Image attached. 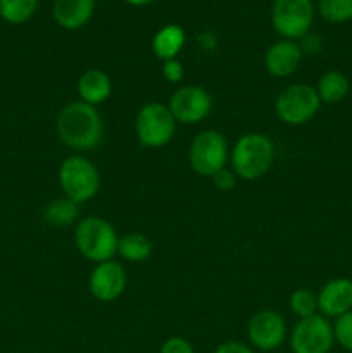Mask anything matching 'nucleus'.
<instances>
[{
	"instance_id": "30",
	"label": "nucleus",
	"mask_w": 352,
	"mask_h": 353,
	"mask_svg": "<svg viewBox=\"0 0 352 353\" xmlns=\"http://www.w3.org/2000/svg\"><path fill=\"white\" fill-rule=\"evenodd\" d=\"M124 2H126L128 6L144 7V6H148V3H152V2H154V0H124Z\"/></svg>"
},
{
	"instance_id": "5",
	"label": "nucleus",
	"mask_w": 352,
	"mask_h": 353,
	"mask_svg": "<svg viewBox=\"0 0 352 353\" xmlns=\"http://www.w3.org/2000/svg\"><path fill=\"white\" fill-rule=\"evenodd\" d=\"M321 109L316 88L307 83H293L283 88L275 100V112L283 124L302 126L314 119Z\"/></svg>"
},
{
	"instance_id": "22",
	"label": "nucleus",
	"mask_w": 352,
	"mask_h": 353,
	"mask_svg": "<svg viewBox=\"0 0 352 353\" xmlns=\"http://www.w3.org/2000/svg\"><path fill=\"white\" fill-rule=\"evenodd\" d=\"M317 12L331 24L352 21V0H317Z\"/></svg>"
},
{
	"instance_id": "19",
	"label": "nucleus",
	"mask_w": 352,
	"mask_h": 353,
	"mask_svg": "<svg viewBox=\"0 0 352 353\" xmlns=\"http://www.w3.org/2000/svg\"><path fill=\"white\" fill-rule=\"evenodd\" d=\"M117 255L126 262L140 264V262H145L152 255V241L144 233L131 231V233L119 236Z\"/></svg>"
},
{
	"instance_id": "15",
	"label": "nucleus",
	"mask_w": 352,
	"mask_h": 353,
	"mask_svg": "<svg viewBox=\"0 0 352 353\" xmlns=\"http://www.w3.org/2000/svg\"><path fill=\"white\" fill-rule=\"evenodd\" d=\"M95 12V0H55L52 16L55 23L69 31L86 26Z\"/></svg>"
},
{
	"instance_id": "28",
	"label": "nucleus",
	"mask_w": 352,
	"mask_h": 353,
	"mask_svg": "<svg viewBox=\"0 0 352 353\" xmlns=\"http://www.w3.org/2000/svg\"><path fill=\"white\" fill-rule=\"evenodd\" d=\"M213 183L214 186H216L217 190H221V192H230L231 188H235V185H237V176H235L233 171H230V169H221L219 172H216V174L213 176Z\"/></svg>"
},
{
	"instance_id": "9",
	"label": "nucleus",
	"mask_w": 352,
	"mask_h": 353,
	"mask_svg": "<svg viewBox=\"0 0 352 353\" xmlns=\"http://www.w3.org/2000/svg\"><path fill=\"white\" fill-rule=\"evenodd\" d=\"M333 347V324L321 314L299 319L290 333L292 353H330Z\"/></svg>"
},
{
	"instance_id": "20",
	"label": "nucleus",
	"mask_w": 352,
	"mask_h": 353,
	"mask_svg": "<svg viewBox=\"0 0 352 353\" xmlns=\"http://www.w3.org/2000/svg\"><path fill=\"white\" fill-rule=\"evenodd\" d=\"M78 216H79V205L76 202H72V200L66 199V196L48 203V205L45 207V212H43L45 223L57 228H64V226H69V224L76 223Z\"/></svg>"
},
{
	"instance_id": "13",
	"label": "nucleus",
	"mask_w": 352,
	"mask_h": 353,
	"mask_svg": "<svg viewBox=\"0 0 352 353\" xmlns=\"http://www.w3.org/2000/svg\"><path fill=\"white\" fill-rule=\"evenodd\" d=\"M352 310V279L333 278L317 293V314L326 319H338Z\"/></svg>"
},
{
	"instance_id": "6",
	"label": "nucleus",
	"mask_w": 352,
	"mask_h": 353,
	"mask_svg": "<svg viewBox=\"0 0 352 353\" xmlns=\"http://www.w3.org/2000/svg\"><path fill=\"white\" fill-rule=\"evenodd\" d=\"M176 119L166 103L148 102L138 110L135 133L144 147L162 148L175 138Z\"/></svg>"
},
{
	"instance_id": "26",
	"label": "nucleus",
	"mask_w": 352,
	"mask_h": 353,
	"mask_svg": "<svg viewBox=\"0 0 352 353\" xmlns=\"http://www.w3.org/2000/svg\"><path fill=\"white\" fill-rule=\"evenodd\" d=\"M162 76L166 78V81L176 85V83L183 81V78H185V68H183L178 59H171V61H166L162 64Z\"/></svg>"
},
{
	"instance_id": "24",
	"label": "nucleus",
	"mask_w": 352,
	"mask_h": 353,
	"mask_svg": "<svg viewBox=\"0 0 352 353\" xmlns=\"http://www.w3.org/2000/svg\"><path fill=\"white\" fill-rule=\"evenodd\" d=\"M333 334L335 343L340 345L345 352L352 353V310L335 319Z\"/></svg>"
},
{
	"instance_id": "25",
	"label": "nucleus",
	"mask_w": 352,
	"mask_h": 353,
	"mask_svg": "<svg viewBox=\"0 0 352 353\" xmlns=\"http://www.w3.org/2000/svg\"><path fill=\"white\" fill-rule=\"evenodd\" d=\"M159 353H195L193 345L183 336H171L161 345Z\"/></svg>"
},
{
	"instance_id": "11",
	"label": "nucleus",
	"mask_w": 352,
	"mask_h": 353,
	"mask_svg": "<svg viewBox=\"0 0 352 353\" xmlns=\"http://www.w3.org/2000/svg\"><path fill=\"white\" fill-rule=\"evenodd\" d=\"M168 107L176 123L200 124L213 110V97L202 86L185 85L173 93Z\"/></svg>"
},
{
	"instance_id": "21",
	"label": "nucleus",
	"mask_w": 352,
	"mask_h": 353,
	"mask_svg": "<svg viewBox=\"0 0 352 353\" xmlns=\"http://www.w3.org/2000/svg\"><path fill=\"white\" fill-rule=\"evenodd\" d=\"M40 0H0V17L6 23L19 26L37 14Z\"/></svg>"
},
{
	"instance_id": "2",
	"label": "nucleus",
	"mask_w": 352,
	"mask_h": 353,
	"mask_svg": "<svg viewBox=\"0 0 352 353\" xmlns=\"http://www.w3.org/2000/svg\"><path fill=\"white\" fill-rule=\"evenodd\" d=\"M231 171L238 179L257 181L271 169L275 143L264 133H245L235 141L230 154Z\"/></svg>"
},
{
	"instance_id": "27",
	"label": "nucleus",
	"mask_w": 352,
	"mask_h": 353,
	"mask_svg": "<svg viewBox=\"0 0 352 353\" xmlns=\"http://www.w3.org/2000/svg\"><path fill=\"white\" fill-rule=\"evenodd\" d=\"M299 47L302 50V54L307 55H317L323 50V38L317 33H306L299 41Z\"/></svg>"
},
{
	"instance_id": "14",
	"label": "nucleus",
	"mask_w": 352,
	"mask_h": 353,
	"mask_svg": "<svg viewBox=\"0 0 352 353\" xmlns=\"http://www.w3.org/2000/svg\"><path fill=\"white\" fill-rule=\"evenodd\" d=\"M302 50L293 40H278L269 45L264 54V68L275 78H289L302 62Z\"/></svg>"
},
{
	"instance_id": "3",
	"label": "nucleus",
	"mask_w": 352,
	"mask_h": 353,
	"mask_svg": "<svg viewBox=\"0 0 352 353\" xmlns=\"http://www.w3.org/2000/svg\"><path fill=\"white\" fill-rule=\"evenodd\" d=\"M117 231L109 221L90 216L79 221L75 230V245L79 254L93 264L113 261L117 255Z\"/></svg>"
},
{
	"instance_id": "10",
	"label": "nucleus",
	"mask_w": 352,
	"mask_h": 353,
	"mask_svg": "<svg viewBox=\"0 0 352 353\" xmlns=\"http://www.w3.org/2000/svg\"><path fill=\"white\" fill-rule=\"evenodd\" d=\"M286 334H289V330H286L285 317L276 310H259L248 319L247 338L254 350H276L285 343Z\"/></svg>"
},
{
	"instance_id": "29",
	"label": "nucleus",
	"mask_w": 352,
	"mask_h": 353,
	"mask_svg": "<svg viewBox=\"0 0 352 353\" xmlns=\"http://www.w3.org/2000/svg\"><path fill=\"white\" fill-rule=\"evenodd\" d=\"M214 353H255V350L242 341H224L214 350Z\"/></svg>"
},
{
	"instance_id": "8",
	"label": "nucleus",
	"mask_w": 352,
	"mask_h": 353,
	"mask_svg": "<svg viewBox=\"0 0 352 353\" xmlns=\"http://www.w3.org/2000/svg\"><path fill=\"white\" fill-rule=\"evenodd\" d=\"M314 21L313 0H275L271 7L273 30L283 40H300Z\"/></svg>"
},
{
	"instance_id": "23",
	"label": "nucleus",
	"mask_w": 352,
	"mask_h": 353,
	"mask_svg": "<svg viewBox=\"0 0 352 353\" xmlns=\"http://www.w3.org/2000/svg\"><path fill=\"white\" fill-rule=\"evenodd\" d=\"M289 303L293 316H297L299 319H306V317L317 314V295L309 288H297L290 295Z\"/></svg>"
},
{
	"instance_id": "17",
	"label": "nucleus",
	"mask_w": 352,
	"mask_h": 353,
	"mask_svg": "<svg viewBox=\"0 0 352 353\" xmlns=\"http://www.w3.org/2000/svg\"><path fill=\"white\" fill-rule=\"evenodd\" d=\"M185 41L186 34L182 26L166 24L152 38V50L159 61H171V59H178V54L185 47Z\"/></svg>"
},
{
	"instance_id": "12",
	"label": "nucleus",
	"mask_w": 352,
	"mask_h": 353,
	"mask_svg": "<svg viewBox=\"0 0 352 353\" xmlns=\"http://www.w3.org/2000/svg\"><path fill=\"white\" fill-rule=\"evenodd\" d=\"M128 285L126 271L116 261H106L95 264L88 278V290L99 302H116L124 293Z\"/></svg>"
},
{
	"instance_id": "4",
	"label": "nucleus",
	"mask_w": 352,
	"mask_h": 353,
	"mask_svg": "<svg viewBox=\"0 0 352 353\" xmlns=\"http://www.w3.org/2000/svg\"><path fill=\"white\" fill-rule=\"evenodd\" d=\"M59 185L66 199L81 205L99 193L100 172L85 155H69L59 168Z\"/></svg>"
},
{
	"instance_id": "18",
	"label": "nucleus",
	"mask_w": 352,
	"mask_h": 353,
	"mask_svg": "<svg viewBox=\"0 0 352 353\" xmlns=\"http://www.w3.org/2000/svg\"><path fill=\"white\" fill-rule=\"evenodd\" d=\"M321 103H338L351 92V81L340 71H326L314 86Z\"/></svg>"
},
{
	"instance_id": "16",
	"label": "nucleus",
	"mask_w": 352,
	"mask_h": 353,
	"mask_svg": "<svg viewBox=\"0 0 352 353\" xmlns=\"http://www.w3.org/2000/svg\"><path fill=\"white\" fill-rule=\"evenodd\" d=\"M76 90H78L81 102L97 107L109 100L110 93H113V81L106 71L92 68L79 76Z\"/></svg>"
},
{
	"instance_id": "1",
	"label": "nucleus",
	"mask_w": 352,
	"mask_h": 353,
	"mask_svg": "<svg viewBox=\"0 0 352 353\" xmlns=\"http://www.w3.org/2000/svg\"><path fill=\"white\" fill-rule=\"evenodd\" d=\"M57 134L66 147L90 152L104 140V119L97 107L76 100L57 114Z\"/></svg>"
},
{
	"instance_id": "7",
	"label": "nucleus",
	"mask_w": 352,
	"mask_h": 353,
	"mask_svg": "<svg viewBox=\"0 0 352 353\" xmlns=\"http://www.w3.org/2000/svg\"><path fill=\"white\" fill-rule=\"evenodd\" d=\"M230 148L224 134L216 130H206L195 134L188 148V161L193 171L204 178H213L226 168Z\"/></svg>"
}]
</instances>
